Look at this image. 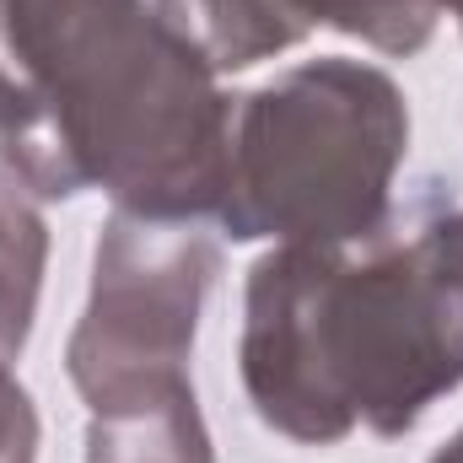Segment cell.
I'll return each instance as SVG.
<instances>
[{
    "label": "cell",
    "mask_w": 463,
    "mask_h": 463,
    "mask_svg": "<svg viewBox=\"0 0 463 463\" xmlns=\"http://www.w3.org/2000/svg\"><path fill=\"white\" fill-rule=\"evenodd\" d=\"M420 242H426V253H431V264H437V275H442V286L453 297V313H458V329H463V211L431 222L420 232Z\"/></svg>",
    "instance_id": "obj_8"
},
{
    "label": "cell",
    "mask_w": 463,
    "mask_h": 463,
    "mask_svg": "<svg viewBox=\"0 0 463 463\" xmlns=\"http://www.w3.org/2000/svg\"><path fill=\"white\" fill-rule=\"evenodd\" d=\"M38 442H43L38 404L0 355V463H38Z\"/></svg>",
    "instance_id": "obj_7"
},
{
    "label": "cell",
    "mask_w": 463,
    "mask_h": 463,
    "mask_svg": "<svg viewBox=\"0 0 463 463\" xmlns=\"http://www.w3.org/2000/svg\"><path fill=\"white\" fill-rule=\"evenodd\" d=\"M410 103L366 60L324 54L232 103L216 222L232 242H366L393 222Z\"/></svg>",
    "instance_id": "obj_4"
},
{
    "label": "cell",
    "mask_w": 463,
    "mask_h": 463,
    "mask_svg": "<svg viewBox=\"0 0 463 463\" xmlns=\"http://www.w3.org/2000/svg\"><path fill=\"white\" fill-rule=\"evenodd\" d=\"M431 463H463V431H453V437L431 453Z\"/></svg>",
    "instance_id": "obj_9"
},
{
    "label": "cell",
    "mask_w": 463,
    "mask_h": 463,
    "mask_svg": "<svg viewBox=\"0 0 463 463\" xmlns=\"http://www.w3.org/2000/svg\"><path fill=\"white\" fill-rule=\"evenodd\" d=\"M222 248L200 222L109 211L65 372L87 404V463H216L189 377Z\"/></svg>",
    "instance_id": "obj_3"
},
{
    "label": "cell",
    "mask_w": 463,
    "mask_h": 463,
    "mask_svg": "<svg viewBox=\"0 0 463 463\" xmlns=\"http://www.w3.org/2000/svg\"><path fill=\"white\" fill-rule=\"evenodd\" d=\"M43 264H49V227L38 205L22 189L0 184V355L5 361H16L33 335Z\"/></svg>",
    "instance_id": "obj_6"
},
{
    "label": "cell",
    "mask_w": 463,
    "mask_h": 463,
    "mask_svg": "<svg viewBox=\"0 0 463 463\" xmlns=\"http://www.w3.org/2000/svg\"><path fill=\"white\" fill-rule=\"evenodd\" d=\"M156 11L211 60L216 76L275 60L318 27L410 60L442 22L437 0H156Z\"/></svg>",
    "instance_id": "obj_5"
},
{
    "label": "cell",
    "mask_w": 463,
    "mask_h": 463,
    "mask_svg": "<svg viewBox=\"0 0 463 463\" xmlns=\"http://www.w3.org/2000/svg\"><path fill=\"white\" fill-rule=\"evenodd\" d=\"M232 98L156 0H0V184L103 189L114 211L205 222L227 184Z\"/></svg>",
    "instance_id": "obj_1"
},
{
    "label": "cell",
    "mask_w": 463,
    "mask_h": 463,
    "mask_svg": "<svg viewBox=\"0 0 463 463\" xmlns=\"http://www.w3.org/2000/svg\"><path fill=\"white\" fill-rule=\"evenodd\" d=\"M237 372L286 442H393L463 383V329L420 237L275 242L242 286Z\"/></svg>",
    "instance_id": "obj_2"
},
{
    "label": "cell",
    "mask_w": 463,
    "mask_h": 463,
    "mask_svg": "<svg viewBox=\"0 0 463 463\" xmlns=\"http://www.w3.org/2000/svg\"><path fill=\"white\" fill-rule=\"evenodd\" d=\"M437 11H448V16H458V27H463V0H437Z\"/></svg>",
    "instance_id": "obj_10"
}]
</instances>
